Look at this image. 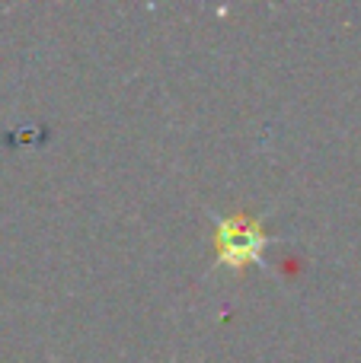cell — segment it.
I'll return each instance as SVG.
<instances>
[{"mask_svg": "<svg viewBox=\"0 0 361 363\" xmlns=\"http://www.w3.org/2000/svg\"><path fill=\"white\" fill-rule=\"evenodd\" d=\"M266 245L269 236L259 230V223H253L247 217H217V233H215L217 264L240 268L247 262H259Z\"/></svg>", "mask_w": 361, "mask_h": 363, "instance_id": "obj_1", "label": "cell"}]
</instances>
